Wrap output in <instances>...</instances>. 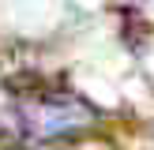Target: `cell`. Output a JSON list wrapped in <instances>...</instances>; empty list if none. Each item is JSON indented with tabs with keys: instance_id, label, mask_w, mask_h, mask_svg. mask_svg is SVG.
I'll use <instances>...</instances> for the list:
<instances>
[{
	"instance_id": "1",
	"label": "cell",
	"mask_w": 154,
	"mask_h": 150,
	"mask_svg": "<svg viewBox=\"0 0 154 150\" xmlns=\"http://www.w3.org/2000/svg\"><path fill=\"white\" fill-rule=\"evenodd\" d=\"M98 112L68 90H34L19 101V128L30 139H64L94 124Z\"/></svg>"
},
{
	"instance_id": "2",
	"label": "cell",
	"mask_w": 154,
	"mask_h": 150,
	"mask_svg": "<svg viewBox=\"0 0 154 150\" xmlns=\"http://www.w3.org/2000/svg\"><path fill=\"white\" fill-rule=\"evenodd\" d=\"M0 150H11V146H0Z\"/></svg>"
}]
</instances>
